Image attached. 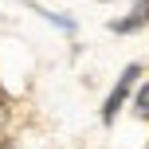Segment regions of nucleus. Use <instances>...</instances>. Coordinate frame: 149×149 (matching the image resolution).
<instances>
[{
	"label": "nucleus",
	"instance_id": "1",
	"mask_svg": "<svg viewBox=\"0 0 149 149\" xmlns=\"http://www.w3.org/2000/svg\"><path fill=\"white\" fill-rule=\"evenodd\" d=\"M137 74H141V67H137V63H130V67L122 71V79L114 82V90H110V98H106V106H102V122H106V126H110V122L118 118V110H122V102H126V98H130V90L137 86Z\"/></svg>",
	"mask_w": 149,
	"mask_h": 149
},
{
	"label": "nucleus",
	"instance_id": "2",
	"mask_svg": "<svg viewBox=\"0 0 149 149\" xmlns=\"http://www.w3.org/2000/svg\"><path fill=\"white\" fill-rule=\"evenodd\" d=\"M134 106H137V114H141V118H149V82H141V90H137Z\"/></svg>",
	"mask_w": 149,
	"mask_h": 149
},
{
	"label": "nucleus",
	"instance_id": "3",
	"mask_svg": "<svg viewBox=\"0 0 149 149\" xmlns=\"http://www.w3.org/2000/svg\"><path fill=\"white\" fill-rule=\"evenodd\" d=\"M4 122H8V98L0 94V130H4Z\"/></svg>",
	"mask_w": 149,
	"mask_h": 149
}]
</instances>
